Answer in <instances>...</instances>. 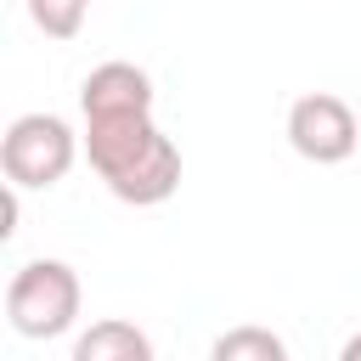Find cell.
Listing matches in <instances>:
<instances>
[{"instance_id":"3","label":"cell","mask_w":361,"mask_h":361,"mask_svg":"<svg viewBox=\"0 0 361 361\" xmlns=\"http://www.w3.org/2000/svg\"><path fill=\"white\" fill-rule=\"evenodd\" d=\"M288 141L310 164H344L361 141V113L350 102H338L333 90H305L288 107Z\"/></svg>"},{"instance_id":"1","label":"cell","mask_w":361,"mask_h":361,"mask_svg":"<svg viewBox=\"0 0 361 361\" xmlns=\"http://www.w3.org/2000/svg\"><path fill=\"white\" fill-rule=\"evenodd\" d=\"M6 316L23 338H56L79 316V276L62 259H34L6 288Z\"/></svg>"},{"instance_id":"10","label":"cell","mask_w":361,"mask_h":361,"mask_svg":"<svg viewBox=\"0 0 361 361\" xmlns=\"http://www.w3.org/2000/svg\"><path fill=\"white\" fill-rule=\"evenodd\" d=\"M17 231V186L6 180V192H0V237H11Z\"/></svg>"},{"instance_id":"6","label":"cell","mask_w":361,"mask_h":361,"mask_svg":"<svg viewBox=\"0 0 361 361\" xmlns=\"http://www.w3.org/2000/svg\"><path fill=\"white\" fill-rule=\"evenodd\" d=\"M113 186V197H124V203H135V209H147V203H164L175 186H180V147L169 141V135H158L152 141V152L141 158V164H130L118 180H107Z\"/></svg>"},{"instance_id":"9","label":"cell","mask_w":361,"mask_h":361,"mask_svg":"<svg viewBox=\"0 0 361 361\" xmlns=\"http://www.w3.org/2000/svg\"><path fill=\"white\" fill-rule=\"evenodd\" d=\"M85 11H90V0H28L34 28H45L51 39H73L79 23H85Z\"/></svg>"},{"instance_id":"2","label":"cell","mask_w":361,"mask_h":361,"mask_svg":"<svg viewBox=\"0 0 361 361\" xmlns=\"http://www.w3.org/2000/svg\"><path fill=\"white\" fill-rule=\"evenodd\" d=\"M0 169L11 186H56L73 169V130L56 113H23L0 135Z\"/></svg>"},{"instance_id":"4","label":"cell","mask_w":361,"mask_h":361,"mask_svg":"<svg viewBox=\"0 0 361 361\" xmlns=\"http://www.w3.org/2000/svg\"><path fill=\"white\" fill-rule=\"evenodd\" d=\"M164 130L152 124V113H124V118H85V147L102 180H118L130 164H141L152 152Z\"/></svg>"},{"instance_id":"11","label":"cell","mask_w":361,"mask_h":361,"mask_svg":"<svg viewBox=\"0 0 361 361\" xmlns=\"http://www.w3.org/2000/svg\"><path fill=\"white\" fill-rule=\"evenodd\" d=\"M338 361H361V333H355V338H350V344L338 350Z\"/></svg>"},{"instance_id":"5","label":"cell","mask_w":361,"mask_h":361,"mask_svg":"<svg viewBox=\"0 0 361 361\" xmlns=\"http://www.w3.org/2000/svg\"><path fill=\"white\" fill-rule=\"evenodd\" d=\"M85 118H124V113H152V79L135 68V62H102L85 90Z\"/></svg>"},{"instance_id":"7","label":"cell","mask_w":361,"mask_h":361,"mask_svg":"<svg viewBox=\"0 0 361 361\" xmlns=\"http://www.w3.org/2000/svg\"><path fill=\"white\" fill-rule=\"evenodd\" d=\"M73 361H152V338L135 327V322H90L73 344Z\"/></svg>"},{"instance_id":"8","label":"cell","mask_w":361,"mask_h":361,"mask_svg":"<svg viewBox=\"0 0 361 361\" xmlns=\"http://www.w3.org/2000/svg\"><path fill=\"white\" fill-rule=\"evenodd\" d=\"M209 361H288V344H282L271 327L243 322V327H226V333L214 338Z\"/></svg>"}]
</instances>
